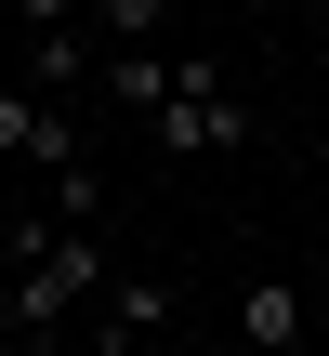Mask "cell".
Returning a JSON list of instances; mask_svg holds the SVG:
<instances>
[{
	"label": "cell",
	"instance_id": "6da1fadb",
	"mask_svg": "<svg viewBox=\"0 0 329 356\" xmlns=\"http://www.w3.org/2000/svg\"><path fill=\"white\" fill-rule=\"evenodd\" d=\"M106 277H119V264H106V238H92V225H66V238H53V251L13 277V304H0V317H13L26 343H53V330H66V304H92Z\"/></svg>",
	"mask_w": 329,
	"mask_h": 356
},
{
	"label": "cell",
	"instance_id": "7a4b0ae2",
	"mask_svg": "<svg viewBox=\"0 0 329 356\" xmlns=\"http://www.w3.org/2000/svg\"><path fill=\"white\" fill-rule=\"evenodd\" d=\"M145 132H158L171 159H237V145H251V106H224V79H211V53H185V92H171V106H158Z\"/></svg>",
	"mask_w": 329,
	"mask_h": 356
},
{
	"label": "cell",
	"instance_id": "3957f363",
	"mask_svg": "<svg viewBox=\"0 0 329 356\" xmlns=\"http://www.w3.org/2000/svg\"><path fill=\"white\" fill-rule=\"evenodd\" d=\"M303 330H317V304H303L290 277H251V291H237V343L251 356H303Z\"/></svg>",
	"mask_w": 329,
	"mask_h": 356
},
{
	"label": "cell",
	"instance_id": "277c9868",
	"mask_svg": "<svg viewBox=\"0 0 329 356\" xmlns=\"http://www.w3.org/2000/svg\"><path fill=\"white\" fill-rule=\"evenodd\" d=\"M106 106H132V119H158L171 92H185V53H106V79H92Z\"/></svg>",
	"mask_w": 329,
	"mask_h": 356
},
{
	"label": "cell",
	"instance_id": "5b68a950",
	"mask_svg": "<svg viewBox=\"0 0 329 356\" xmlns=\"http://www.w3.org/2000/svg\"><path fill=\"white\" fill-rule=\"evenodd\" d=\"M145 330H171V277L119 264V277H106V356H119V343H145Z\"/></svg>",
	"mask_w": 329,
	"mask_h": 356
},
{
	"label": "cell",
	"instance_id": "8992f818",
	"mask_svg": "<svg viewBox=\"0 0 329 356\" xmlns=\"http://www.w3.org/2000/svg\"><path fill=\"white\" fill-rule=\"evenodd\" d=\"M158 26H171V0H92V40L106 53H158Z\"/></svg>",
	"mask_w": 329,
	"mask_h": 356
},
{
	"label": "cell",
	"instance_id": "52a82bcc",
	"mask_svg": "<svg viewBox=\"0 0 329 356\" xmlns=\"http://www.w3.org/2000/svg\"><path fill=\"white\" fill-rule=\"evenodd\" d=\"M40 132H53V92H0V172L40 159Z\"/></svg>",
	"mask_w": 329,
	"mask_h": 356
},
{
	"label": "cell",
	"instance_id": "ba28073f",
	"mask_svg": "<svg viewBox=\"0 0 329 356\" xmlns=\"http://www.w3.org/2000/svg\"><path fill=\"white\" fill-rule=\"evenodd\" d=\"M92 211H106V185H92V159H79V172H53V225H92Z\"/></svg>",
	"mask_w": 329,
	"mask_h": 356
},
{
	"label": "cell",
	"instance_id": "9c48e42d",
	"mask_svg": "<svg viewBox=\"0 0 329 356\" xmlns=\"http://www.w3.org/2000/svg\"><path fill=\"white\" fill-rule=\"evenodd\" d=\"M13 13H26V40H79L92 26V0H13Z\"/></svg>",
	"mask_w": 329,
	"mask_h": 356
},
{
	"label": "cell",
	"instance_id": "30bf717a",
	"mask_svg": "<svg viewBox=\"0 0 329 356\" xmlns=\"http://www.w3.org/2000/svg\"><path fill=\"white\" fill-rule=\"evenodd\" d=\"M0 356H40V343H26V330H13V317H0Z\"/></svg>",
	"mask_w": 329,
	"mask_h": 356
}]
</instances>
